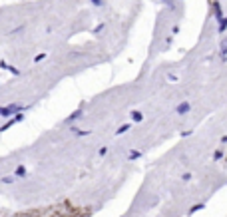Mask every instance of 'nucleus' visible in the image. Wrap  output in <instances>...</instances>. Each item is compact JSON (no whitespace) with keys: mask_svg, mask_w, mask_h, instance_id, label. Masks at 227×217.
I'll use <instances>...</instances> for the list:
<instances>
[{"mask_svg":"<svg viewBox=\"0 0 227 217\" xmlns=\"http://www.w3.org/2000/svg\"><path fill=\"white\" fill-rule=\"evenodd\" d=\"M24 108L22 106H18V104H10V106H6V108H0V116L2 118H10L12 114H20Z\"/></svg>","mask_w":227,"mask_h":217,"instance_id":"obj_1","label":"nucleus"},{"mask_svg":"<svg viewBox=\"0 0 227 217\" xmlns=\"http://www.w3.org/2000/svg\"><path fill=\"white\" fill-rule=\"evenodd\" d=\"M82 118H84V108H82V106H80V108H78V110H76V112H72V114H70V116L66 118V124H74V122H78V120H82Z\"/></svg>","mask_w":227,"mask_h":217,"instance_id":"obj_2","label":"nucleus"},{"mask_svg":"<svg viewBox=\"0 0 227 217\" xmlns=\"http://www.w3.org/2000/svg\"><path fill=\"white\" fill-rule=\"evenodd\" d=\"M189 110H191V104H189V102H179V104L175 106V114H177V116H185Z\"/></svg>","mask_w":227,"mask_h":217,"instance_id":"obj_3","label":"nucleus"},{"mask_svg":"<svg viewBox=\"0 0 227 217\" xmlns=\"http://www.w3.org/2000/svg\"><path fill=\"white\" fill-rule=\"evenodd\" d=\"M22 120H24V116H22V114H16V116L12 118V120H8V122H6V124H4V126H2V128H0V132H6V129H8V128H12V126H14V124H18V122H22Z\"/></svg>","mask_w":227,"mask_h":217,"instance_id":"obj_4","label":"nucleus"},{"mask_svg":"<svg viewBox=\"0 0 227 217\" xmlns=\"http://www.w3.org/2000/svg\"><path fill=\"white\" fill-rule=\"evenodd\" d=\"M213 16H215V22H219L223 18V8H221L219 2H213Z\"/></svg>","mask_w":227,"mask_h":217,"instance_id":"obj_5","label":"nucleus"},{"mask_svg":"<svg viewBox=\"0 0 227 217\" xmlns=\"http://www.w3.org/2000/svg\"><path fill=\"white\" fill-rule=\"evenodd\" d=\"M129 118H132V122H134V124L144 122V114H142V112H136V110H134L132 114H129Z\"/></svg>","mask_w":227,"mask_h":217,"instance_id":"obj_6","label":"nucleus"},{"mask_svg":"<svg viewBox=\"0 0 227 217\" xmlns=\"http://www.w3.org/2000/svg\"><path fill=\"white\" fill-rule=\"evenodd\" d=\"M227 30V18H225V16H223V18H221L219 20V26H217V32H219V34H223V32Z\"/></svg>","mask_w":227,"mask_h":217,"instance_id":"obj_7","label":"nucleus"},{"mask_svg":"<svg viewBox=\"0 0 227 217\" xmlns=\"http://www.w3.org/2000/svg\"><path fill=\"white\" fill-rule=\"evenodd\" d=\"M72 134H76L78 138H82V135H88L90 134V129H78L76 126H72Z\"/></svg>","mask_w":227,"mask_h":217,"instance_id":"obj_8","label":"nucleus"},{"mask_svg":"<svg viewBox=\"0 0 227 217\" xmlns=\"http://www.w3.org/2000/svg\"><path fill=\"white\" fill-rule=\"evenodd\" d=\"M26 175V167L24 165H18L16 167V171H14V177H24Z\"/></svg>","mask_w":227,"mask_h":217,"instance_id":"obj_9","label":"nucleus"},{"mask_svg":"<svg viewBox=\"0 0 227 217\" xmlns=\"http://www.w3.org/2000/svg\"><path fill=\"white\" fill-rule=\"evenodd\" d=\"M219 60L227 62V48H219Z\"/></svg>","mask_w":227,"mask_h":217,"instance_id":"obj_10","label":"nucleus"},{"mask_svg":"<svg viewBox=\"0 0 227 217\" xmlns=\"http://www.w3.org/2000/svg\"><path fill=\"white\" fill-rule=\"evenodd\" d=\"M161 2H164L165 6H167V8L171 10V12H174V10H175V2H174V0H161Z\"/></svg>","mask_w":227,"mask_h":217,"instance_id":"obj_11","label":"nucleus"},{"mask_svg":"<svg viewBox=\"0 0 227 217\" xmlns=\"http://www.w3.org/2000/svg\"><path fill=\"white\" fill-rule=\"evenodd\" d=\"M129 128H132V126H129V124H124V126H120V128H118V132H116V135H120V134H124V132H128Z\"/></svg>","mask_w":227,"mask_h":217,"instance_id":"obj_12","label":"nucleus"},{"mask_svg":"<svg viewBox=\"0 0 227 217\" xmlns=\"http://www.w3.org/2000/svg\"><path fill=\"white\" fill-rule=\"evenodd\" d=\"M6 70H8L10 74H14V76H18V74H20V70H18V68H14V66H6Z\"/></svg>","mask_w":227,"mask_h":217,"instance_id":"obj_13","label":"nucleus"},{"mask_svg":"<svg viewBox=\"0 0 227 217\" xmlns=\"http://www.w3.org/2000/svg\"><path fill=\"white\" fill-rule=\"evenodd\" d=\"M128 157H129V159H138V157H142V151H132Z\"/></svg>","mask_w":227,"mask_h":217,"instance_id":"obj_14","label":"nucleus"},{"mask_svg":"<svg viewBox=\"0 0 227 217\" xmlns=\"http://www.w3.org/2000/svg\"><path fill=\"white\" fill-rule=\"evenodd\" d=\"M199 209H203V203H197V205H193V207L189 209V213H195V211H199Z\"/></svg>","mask_w":227,"mask_h":217,"instance_id":"obj_15","label":"nucleus"},{"mask_svg":"<svg viewBox=\"0 0 227 217\" xmlns=\"http://www.w3.org/2000/svg\"><path fill=\"white\" fill-rule=\"evenodd\" d=\"M221 157H223V149H217V151L213 154V159L217 161V159H221Z\"/></svg>","mask_w":227,"mask_h":217,"instance_id":"obj_16","label":"nucleus"},{"mask_svg":"<svg viewBox=\"0 0 227 217\" xmlns=\"http://www.w3.org/2000/svg\"><path fill=\"white\" fill-rule=\"evenodd\" d=\"M2 183H12L14 181V177H10V175H6V177H2V179H0Z\"/></svg>","mask_w":227,"mask_h":217,"instance_id":"obj_17","label":"nucleus"},{"mask_svg":"<svg viewBox=\"0 0 227 217\" xmlns=\"http://www.w3.org/2000/svg\"><path fill=\"white\" fill-rule=\"evenodd\" d=\"M102 30H104V22H102V24H98V26L94 28V34H98V32H102Z\"/></svg>","mask_w":227,"mask_h":217,"instance_id":"obj_18","label":"nucleus"},{"mask_svg":"<svg viewBox=\"0 0 227 217\" xmlns=\"http://www.w3.org/2000/svg\"><path fill=\"white\" fill-rule=\"evenodd\" d=\"M181 179H183V181H191V173H183Z\"/></svg>","mask_w":227,"mask_h":217,"instance_id":"obj_19","label":"nucleus"},{"mask_svg":"<svg viewBox=\"0 0 227 217\" xmlns=\"http://www.w3.org/2000/svg\"><path fill=\"white\" fill-rule=\"evenodd\" d=\"M92 4H94V6H102V4H104V0H90Z\"/></svg>","mask_w":227,"mask_h":217,"instance_id":"obj_20","label":"nucleus"},{"mask_svg":"<svg viewBox=\"0 0 227 217\" xmlns=\"http://www.w3.org/2000/svg\"><path fill=\"white\" fill-rule=\"evenodd\" d=\"M44 58H46V54H38L34 60H36V62H40V60H44Z\"/></svg>","mask_w":227,"mask_h":217,"instance_id":"obj_21","label":"nucleus"},{"mask_svg":"<svg viewBox=\"0 0 227 217\" xmlns=\"http://www.w3.org/2000/svg\"><path fill=\"white\" fill-rule=\"evenodd\" d=\"M126 217H128V215H126Z\"/></svg>","mask_w":227,"mask_h":217,"instance_id":"obj_22","label":"nucleus"}]
</instances>
